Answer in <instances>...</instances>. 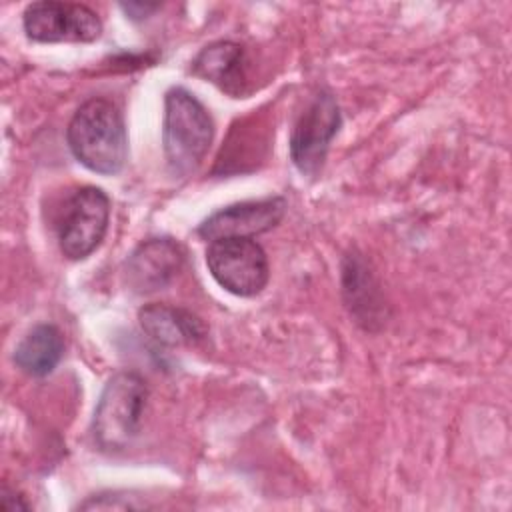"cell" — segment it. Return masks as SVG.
Here are the masks:
<instances>
[{
  "mask_svg": "<svg viewBox=\"0 0 512 512\" xmlns=\"http://www.w3.org/2000/svg\"><path fill=\"white\" fill-rule=\"evenodd\" d=\"M74 158L90 172L112 176L128 160V134L120 108L108 98H90L74 112L66 128Z\"/></svg>",
  "mask_w": 512,
  "mask_h": 512,
  "instance_id": "cell-1",
  "label": "cell"
},
{
  "mask_svg": "<svg viewBox=\"0 0 512 512\" xmlns=\"http://www.w3.org/2000/svg\"><path fill=\"white\" fill-rule=\"evenodd\" d=\"M214 138V120L208 108L186 88L174 86L164 94L162 148L172 174L194 172Z\"/></svg>",
  "mask_w": 512,
  "mask_h": 512,
  "instance_id": "cell-2",
  "label": "cell"
},
{
  "mask_svg": "<svg viewBox=\"0 0 512 512\" xmlns=\"http://www.w3.org/2000/svg\"><path fill=\"white\" fill-rule=\"evenodd\" d=\"M146 400L148 386L138 372L122 370L114 374L94 410L92 436L96 446L104 452L128 448L140 430Z\"/></svg>",
  "mask_w": 512,
  "mask_h": 512,
  "instance_id": "cell-3",
  "label": "cell"
},
{
  "mask_svg": "<svg viewBox=\"0 0 512 512\" xmlns=\"http://www.w3.org/2000/svg\"><path fill=\"white\" fill-rule=\"evenodd\" d=\"M206 264L212 278L230 294H260L270 278L268 256L254 238H218L208 244Z\"/></svg>",
  "mask_w": 512,
  "mask_h": 512,
  "instance_id": "cell-4",
  "label": "cell"
},
{
  "mask_svg": "<svg viewBox=\"0 0 512 512\" xmlns=\"http://www.w3.org/2000/svg\"><path fill=\"white\" fill-rule=\"evenodd\" d=\"M110 222V198L102 188L82 186L66 200L56 226L60 252L68 260L88 258L104 240Z\"/></svg>",
  "mask_w": 512,
  "mask_h": 512,
  "instance_id": "cell-5",
  "label": "cell"
},
{
  "mask_svg": "<svg viewBox=\"0 0 512 512\" xmlns=\"http://www.w3.org/2000/svg\"><path fill=\"white\" fill-rule=\"evenodd\" d=\"M340 124L342 116L336 98L328 90L314 94L290 132V158L300 174L316 176L322 170Z\"/></svg>",
  "mask_w": 512,
  "mask_h": 512,
  "instance_id": "cell-6",
  "label": "cell"
},
{
  "mask_svg": "<svg viewBox=\"0 0 512 512\" xmlns=\"http://www.w3.org/2000/svg\"><path fill=\"white\" fill-rule=\"evenodd\" d=\"M24 32L34 42H94L102 34V20L86 4L40 0L22 14Z\"/></svg>",
  "mask_w": 512,
  "mask_h": 512,
  "instance_id": "cell-7",
  "label": "cell"
},
{
  "mask_svg": "<svg viewBox=\"0 0 512 512\" xmlns=\"http://www.w3.org/2000/svg\"><path fill=\"white\" fill-rule=\"evenodd\" d=\"M186 252L174 238H148L126 258L124 280L136 294L166 288L184 266Z\"/></svg>",
  "mask_w": 512,
  "mask_h": 512,
  "instance_id": "cell-8",
  "label": "cell"
},
{
  "mask_svg": "<svg viewBox=\"0 0 512 512\" xmlns=\"http://www.w3.org/2000/svg\"><path fill=\"white\" fill-rule=\"evenodd\" d=\"M284 212L286 200L282 196L236 202L202 220L198 234L210 242L218 238H254L272 230L284 218Z\"/></svg>",
  "mask_w": 512,
  "mask_h": 512,
  "instance_id": "cell-9",
  "label": "cell"
},
{
  "mask_svg": "<svg viewBox=\"0 0 512 512\" xmlns=\"http://www.w3.org/2000/svg\"><path fill=\"white\" fill-rule=\"evenodd\" d=\"M140 328L156 344L164 348L192 346L206 338L202 318L186 308L170 304H146L138 312Z\"/></svg>",
  "mask_w": 512,
  "mask_h": 512,
  "instance_id": "cell-10",
  "label": "cell"
},
{
  "mask_svg": "<svg viewBox=\"0 0 512 512\" xmlns=\"http://www.w3.org/2000/svg\"><path fill=\"white\" fill-rule=\"evenodd\" d=\"M64 354V336L54 324L34 326L14 348V364L28 376H48Z\"/></svg>",
  "mask_w": 512,
  "mask_h": 512,
  "instance_id": "cell-11",
  "label": "cell"
},
{
  "mask_svg": "<svg viewBox=\"0 0 512 512\" xmlns=\"http://www.w3.org/2000/svg\"><path fill=\"white\" fill-rule=\"evenodd\" d=\"M246 52L240 44L230 40H218L204 46L192 62V72L228 92L234 84H240L244 78Z\"/></svg>",
  "mask_w": 512,
  "mask_h": 512,
  "instance_id": "cell-12",
  "label": "cell"
},
{
  "mask_svg": "<svg viewBox=\"0 0 512 512\" xmlns=\"http://www.w3.org/2000/svg\"><path fill=\"white\" fill-rule=\"evenodd\" d=\"M342 284L348 308L358 318L356 322H364V326L370 328V322L376 320V312L380 310V300L378 290L374 288L372 274L368 272L362 258L354 254H348L344 258Z\"/></svg>",
  "mask_w": 512,
  "mask_h": 512,
  "instance_id": "cell-13",
  "label": "cell"
},
{
  "mask_svg": "<svg viewBox=\"0 0 512 512\" xmlns=\"http://www.w3.org/2000/svg\"><path fill=\"white\" fill-rule=\"evenodd\" d=\"M120 8L128 14L130 20H144L148 18L152 12H156L160 8V4H142V2H128V4H120Z\"/></svg>",
  "mask_w": 512,
  "mask_h": 512,
  "instance_id": "cell-14",
  "label": "cell"
},
{
  "mask_svg": "<svg viewBox=\"0 0 512 512\" xmlns=\"http://www.w3.org/2000/svg\"><path fill=\"white\" fill-rule=\"evenodd\" d=\"M0 508L2 510H28L30 504L22 500V496H18L14 490H10L8 486L2 488V496H0Z\"/></svg>",
  "mask_w": 512,
  "mask_h": 512,
  "instance_id": "cell-15",
  "label": "cell"
}]
</instances>
